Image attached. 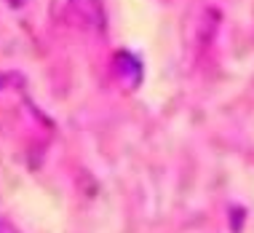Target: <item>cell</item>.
<instances>
[{
  "label": "cell",
  "mask_w": 254,
  "mask_h": 233,
  "mask_svg": "<svg viewBox=\"0 0 254 233\" xmlns=\"http://www.w3.org/2000/svg\"><path fill=\"white\" fill-rule=\"evenodd\" d=\"M110 73H113V78L118 80V86L123 91H134V88L142 83V62L128 49H118L113 54Z\"/></svg>",
  "instance_id": "cell-1"
},
{
  "label": "cell",
  "mask_w": 254,
  "mask_h": 233,
  "mask_svg": "<svg viewBox=\"0 0 254 233\" xmlns=\"http://www.w3.org/2000/svg\"><path fill=\"white\" fill-rule=\"evenodd\" d=\"M217 22H219V11L211 5V8L203 11L201 16V24H198V40H201V46L211 43V38H214V30H217Z\"/></svg>",
  "instance_id": "cell-2"
},
{
  "label": "cell",
  "mask_w": 254,
  "mask_h": 233,
  "mask_svg": "<svg viewBox=\"0 0 254 233\" xmlns=\"http://www.w3.org/2000/svg\"><path fill=\"white\" fill-rule=\"evenodd\" d=\"M244 220H246V209L244 207H233L230 209V225H233V231H236V233H241Z\"/></svg>",
  "instance_id": "cell-3"
},
{
  "label": "cell",
  "mask_w": 254,
  "mask_h": 233,
  "mask_svg": "<svg viewBox=\"0 0 254 233\" xmlns=\"http://www.w3.org/2000/svg\"><path fill=\"white\" fill-rule=\"evenodd\" d=\"M0 233H19V231L13 228V225H8L5 220H0Z\"/></svg>",
  "instance_id": "cell-4"
}]
</instances>
